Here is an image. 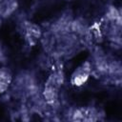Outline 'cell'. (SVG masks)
<instances>
[{"instance_id": "cell-1", "label": "cell", "mask_w": 122, "mask_h": 122, "mask_svg": "<svg viewBox=\"0 0 122 122\" xmlns=\"http://www.w3.org/2000/svg\"><path fill=\"white\" fill-rule=\"evenodd\" d=\"M92 71V64L90 61H85L77 67L71 76V83L74 86H82L87 82Z\"/></svg>"}, {"instance_id": "cell-2", "label": "cell", "mask_w": 122, "mask_h": 122, "mask_svg": "<svg viewBox=\"0 0 122 122\" xmlns=\"http://www.w3.org/2000/svg\"><path fill=\"white\" fill-rule=\"evenodd\" d=\"M11 82V73L7 68L0 69V93L4 92Z\"/></svg>"}]
</instances>
